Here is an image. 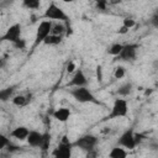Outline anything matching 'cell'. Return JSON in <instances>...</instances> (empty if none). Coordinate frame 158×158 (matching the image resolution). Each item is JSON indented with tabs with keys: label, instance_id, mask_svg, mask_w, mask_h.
<instances>
[{
	"label": "cell",
	"instance_id": "obj_23",
	"mask_svg": "<svg viewBox=\"0 0 158 158\" xmlns=\"http://www.w3.org/2000/svg\"><path fill=\"white\" fill-rule=\"evenodd\" d=\"M125 73H126L125 68H123V67H121V65H118V67H116V68H115L114 77H115L116 79H121V78H123V77H125Z\"/></svg>",
	"mask_w": 158,
	"mask_h": 158
},
{
	"label": "cell",
	"instance_id": "obj_26",
	"mask_svg": "<svg viewBox=\"0 0 158 158\" xmlns=\"http://www.w3.org/2000/svg\"><path fill=\"white\" fill-rule=\"evenodd\" d=\"M12 44H14V47L17 48V49H25V47H26V41L22 40V38H20V40H17L15 43H12Z\"/></svg>",
	"mask_w": 158,
	"mask_h": 158
},
{
	"label": "cell",
	"instance_id": "obj_33",
	"mask_svg": "<svg viewBox=\"0 0 158 158\" xmlns=\"http://www.w3.org/2000/svg\"><path fill=\"white\" fill-rule=\"evenodd\" d=\"M2 65H4V60H2V59H0V68H1Z\"/></svg>",
	"mask_w": 158,
	"mask_h": 158
},
{
	"label": "cell",
	"instance_id": "obj_4",
	"mask_svg": "<svg viewBox=\"0 0 158 158\" xmlns=\"http://www.w3.org/2000/svg\"><path fill=\"white\" fill-rule=\"evenodd\" d=\"M52 21L49 20H43L42 22H40L37 31H36V37H35V43L33 46H38L40 43H43V41L51 35V28H52Z\"/></svg>",
	"mask_w": 158,
	"mask_h": 158
},
{
	"label": "cell",
	"instance_id": "obj_19",
	"mask_svg": "<svg viewBox=\"0 0 158 158\" xmlns=\"http://www.w3.org/2000/svg\"><path fill=\"white\" fill-rule=\"evenodd\" d=\"M132 93V84L131 83H125L123 85H121L118 89H117V94L120 96H127Z\"/></svg>",
	"mask_w": 158,
	"mask_h": 158
},
{
	"label": "cell",
	"instance_id": "obj_20",
	"mask_svg": "<svg viewBox=\"0 0 158 158\" xmlns=\"http://www.w3.org/2000/svg\"><path fill=\"white\" fill-rule=\"evenodd\" d=\"M122 47H123V44H121V43H114L107 48V53L111 56H118Z\"/></svg>",
	"mask_w": 158,
	"mask_h": 158
},
{
	"label": "cell",
	"instance_id": "obj_7",
	"mask_svg": "<svg viewBox=\"0 0 158 158\" xmlns=\"http://www.w3.org/2000/svg\"><path fill=\"white\" fill-rule=\"evenodd\" d=\"M20 38H21V25L20 23H14L6 30L4 36L0 37V42L1 41H9V42L15 43Z\"/></svg>",
	"mask_w": 158,
	"mask_h": 158
},
{
	"label": "cell",
	"instance_id": "obj_5",
	"mask_svg": "<svg viewBox=\"0 0 158 158\" xmlns=\"http://www.w3.org/2000/svg\"><path fill=\"white\" fill-rule=\"evenodd\" d=\"M96 143H98V137L96 136H94V135H84V136L79 137L72 146L78 147L80 149L85 151V152H89V151L95 148Z\"/></svg>",
	"mask_w": 158,
	"mask_h": 158
},
{
	"label": "cell",
	"instance_id": "obj_16",
	"mask_svg": "<svg viewBox=\"0 0 158 158\" xmlns=\"http://www.w3.org/2000/svg\"><path fill=\"white\" fill-rule=\"evenodd\" d=\"M15 91V86H7L0 90V101H7L11 99L12 94Z\"/></svg>",
	"mask_w": 158,
	"mask_h": 158
},
{
	"label": "cell",
	"instance_id": "obj_2",
	"mask_svg": "<svg viewBox=\"0 0 158 158\" xmlns=\"http://www.w3.org/2000/svg\"><path fill=\"white\" fill-rule=\"evenodd\" d=\"M70 95L81 104H86V102H94L98 104V100L95 99V96L93 95V93L86 88V86H81V88H74L70 90Z\"/></svg>",
	"mask_w": 158,
	"mask_h": 158
},
{
	"label": "cell",
	"instance_id": "obj_14",
	"mask_svg": "<svg viewBox=\"0 0 158 158\" xmlns=\"http://www.w3.org/2000/svg\"><path fill=\"white\" fill-rule=\"evenodd\" d=\"M30 100H31V95H16L12 98V104L19 107H23L30 102Z\"/></svg>",
	"mask_w": 158,
	"mask_h": 158
},
{
	"label": "cell",
	"instance_id": "obj_13",
	"mask_svg": "<svg viewBox=\"0 0 158 158\" xmlns=\"http://www.w3.org/2000/svg\"><path fill=\"white\" fill-rule=\"evenodd\" d=\"M53 117L59 122H67L70 117V111L67 107H59L53 112Z\"/></svg>",
	"mask_w": 158,
	"mask_h": 158
},
{
	"label": "cell",
	"instance_id": "obj_25",
	"mask_svg": "<svg viewBox=\"0 0 158 158\" xmlns=\"http://www.w3.org/2000/svg\"><path fill=\"white\" fill-rule=\"evenodd\" d=\"M122 26H125L126 28H132V27H135L136 26V22H135V20H132V19H128V17H126V19H123V23H122Z\"/></svg>",
	"mask_w": 158,
	"mask_h": 158
},
{
	"label": "cell",
	"instance_id": "obj_29",
	"mask_svg": "<svg viewBox=\"0 0 158 158\" xmlns=\"http://www.w3.org/2000/svg\"><path fill=\"white\" fill-rule=\"evenodd\" d=\"M152 23H153L154 27H158V14L157 12L152 16Z\"/></svg>",
	"mask_w": 158,
	"mask_h": 158
},
{
	"label": "cell",
	"instance_id": "obj_10",
	"mask_svg": "<svg viewBox=\"0 0 158 158\" xmlns=\"http://www.w3.org/2000/svg\"><path fill=\"white\" fill-rule=\"evenodd\" d=\"M88 84V79L84 74V72L81 69H78L73 78L70 79V81L68 83V86H72V88H81V86H85Z\"/></svg>",
	"mask_w": 158,
	"mask_h": 158
},
{
	"label": "cell",
	"instance_id": "obj_11",
	"mask_svg": "<svg viewBox=\"0 0 158 158\" xmlns=\"http://www.w3.org/2000/svg\"><path fill=\"white\" fill-rule=\"evenodd\" d=\"M26 141H27V143L31 147H41V143H42V133H40L37 131H30Z\"/></svg>",
	"mask_w": 158,
	"mask_h": 158
},
{
	"label": "cell",
	"instance_id": "obj_12",
	"mask_svg": "<svg viewBox=\"0 0 158 158\" xmlns=\"http://www.w3.org/2000/svg\"><path fill=\"white\" fill-rule=\"evenodd\" d=\"M28 133H30V130H28L26 126H19V127L14 128V130L11 131V133H10V135H11L14 138H16V139L25 141V139L27 138Z\"/></svg>",
	"mask_w": 158,
	"mask_h": 158
},
{
	"label": "cell",
	"instance_id": "obj_28",
	"mask_svg": "<svg viewBox=\"0 0 158 158\" xmlns=\"http://www.w3.org/2000/svg\"><path fill=\"white\" fill-rule=\"evenodd\" d=\"M96 156H98V152L95 151V148L86 152V158H96Z\"/></svg>",
	"mask_w": 158,
	"mask_h": 158
},
{
	"label": "cell",
	"instance_id": "obj_24",
	"mask_svg": "<svg viewBox=\"0 0 158 158\" xmlns=\"http://www.w3.org/2000/svg\"><path fill=\"white\" fill-rule=\"evenodd\" d=\"M9 144H10V139L6 136H4V135L0 133V151L4 149L5 147H7Z\"/></svg>",
	"mask_w": 158,
	"mask_h": 158
},
{
	"label": "cell",
	"instance_id": "obj_6",
	"mask_svg": "<svg viewBox=\"0 0 158 158\" xmlns=\"http://www.w3.org/2000/svg\"><path fill=\"white\" fill-rule=\"evenodd\" d=\"M54 158H72V143L64 136L59 146L53 152Z\"/></svg>",
	"mask_w": 158,
	"mask_h": 158
},
{
	"label": "cell",
	"instance_id": "obj_3",
	"mask_svg": "<svg viewBox=\"0 0 158 158\" xmlns=\"http://www.w3.org/2000/svg\"><path fill=\"white\" fill-rule=\"evenodd\" d=\"M128 112V105L125 99H116L112 104L111 111L107 116V118H118V117H125Z\"/></svg>",
	"mask_w": 158,
	"mask_h": 158
},
{
	"label": "cell",
	"instance_id": "obj_30",
	"mask_svg": "<svg viewBox=\"0 0 158 158\" xmlns=\"http://www.w3.org/2000/svg\"><path fill=\"white\" fill-rule=\"evenodd\" d=\"M74 69H75V64H74L73 62H70V63L68 64V67H67V72H68V73H72V72H74Z\"/></svg>",
	"mask_w": 158,
	"mask_h": 158
},
{
	"label": "cell",
	"instance_id": "obj_31",
	"mask_svg": "<svg viewBox=\"0 0 158 158\" xmlns=\"http://www.w3.org/2000/svg\"><path fill=\"white\" fill-rule=\"evenodd\" d=\"M96 6H98L99 9H101V10H105V9H106V1H99V2L96 4Z\"/></svg>",
	"mask_w": 158,
	"mask_h": 158
},
{
	"label": "cell",
	"instance_id": "obj_18",
	"mask_svg": "<svg viewBox=\"0 0 158 158\" xmlns=\"http://www.w3.org/2000/svg\"><path fill=\"white\" fill-rule=\"evenodd\" d=\"M62 38H63V36L49 35V36L43 41V43L47 44V46H57V44H59V43L62 42Z\"/></svg>",
	"mask_w": 158,
	"mask_h": 158
},
{
	"label": "cell",
	"instance_id": "obj_1",
	"mask_svg": "<svg viewBox=\"0 0 158 158\" xmlns=\"http://www.w3.org/2000/svg\"><path fill=\"white\" fill-rule=\"evenodd\" d=\"M43 17L46 19V20H49V21H52V20H56V21H59V22H62V21H64V22H69V17H68V15L64 12V10L62 9V7H59L56 2H51L49 5H48V7L46 9V11H44V14H43Z\"/></svg>",
	"mask_w": 158,
	"mask_h": 158
},
{
	"label": "cell",
	"instance_id": "obj_21",
	"mask_svg": "<svg viewBox=\"0 0 158 158\" xmlns=\"http://www.w3.org/2000/svg\"><path fill=\"white\" fill-rule=\"evenodd\" d=\"M49 143H51V135L48 132H44L42 133V143H41V149L42 151H47L48 147H49Z\"/></svg>",
	"mask_w": 158,
	"mask_h": 158
},
{
	"label": "cell",
	"instance_id": "obj_15",
	"mask_svg": "<svg viewBox=\"0 0 158 158\" xmlns=\"http://www.w3.org/2000/svg\"><path fill=\"white\" fill-rule=\"evenodd\" d=\"M109 158H127V152L125 148L117 146L111 148V151L109 152Z\"/></svg>",
	"mask_w": 158,
	"mask_h": 158
},
{
	"label": "cell",
	"instance_id": "obj_8",
	"mask_svg": "<svg viewBox=\"0 0 158 158\" xmlns=\"http://www.w3.org/2000/svg\"><path fill=\"white\" fill-rule=\"evenodd\" d=\"M133 130H126L118 138V146L127 148V149H135L136 143H135V137H133Z\"/></svg>",
	"mask_w": 158,
	"mask_h": 158
},
{
	"label": "cell",
	"instance_id": "obj_17",
	"mask_svg": "<svg viewBox=\"0 0 158 158\" xmlns=\"http://www.w3.org/2000/svg\"><path fill=\"white\" fill-rule=\"evenodd\" d=\"M67 27L62 23V22H57V23H52V28H51V35H56V36H63V33L67 31Z\"/></svg>",
	"mask_w": 158,
	"mask_h": 158
},
{
	"label": "cell",
	"instance_id": "obj_32",
	"mask_svg": "<svg viewBox=\"0 0 158 158\" xmlns=\"http://www.w3.org/2000/svg\"><path fill=\"white\" fill-rule=\"evenodd\" d=\"M127 32H128V28H126L125 26H121L120 30H118V33H120V35H125V33H127Z\"/></svg>",
	"mask_w": 158,
	"mask_h": 158
},
{
	"label": "cell",
	"instance_id": "obj_22",
	"mask_svg": "<svg viewBox=\"0 0 158 158\" xmlns=\"http://www.w3.org/2000/svg\"><path fill=\"white\" fill-rule=\"evenodd\" d=\"M22 5L26 7V9H30V10H37L40 7V1L38 0H23Z\"/></svg>",
	"mask_w": 158,
	"mask_h": 158
},
{
	"label": "cell",
	"instance_id": "obj_27",
	"mask_svg": "<svg viewBox=\"0 0 158 158\" xmlns=\"http://www.w3.org/2000/svg\"><path fill=\"white\" fill-rule=\"evenodd\" d=\"M96 79H98L99 81L102 80V67H101V65H98V67H96Z\"/></svg>",
	"mask_w": 158,
	"mask_h": 158
},
{
	"label": "cell",
	"instance_id": "obj_9",
	"mask_svg": "<svg viewBox=\"0 0 158 158\" xmlns=\"http://www.w3.org/2000/svg\"><path fill=\"white\" fill-rule=\"evenodd\" d=\"M138 49V44L136 43H128L122 47L120 54L117 56L121 60H133L136 58V52Z\"/></svg>",
	"mask_w": 158,
	"mask_h": 158
}]
</instances>
